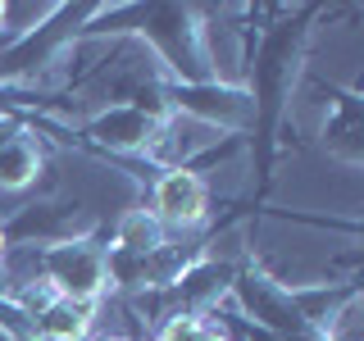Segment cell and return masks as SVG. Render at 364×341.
I'll return each mask as SVG.
<instances>
[{
    "mask_svg": "<svg viewBox=\"0 0 364 341\" xmlns=\"http://www.w3.org/2000/svg\"><path fill=\"white\" fill-rule=\"evenodd\" d=\"M323 14V5H301V9H282V18L273 28H259V37L246 50V73L242 87L250 91L255 105V123H250V155H255V210L269 196L273 182V155H278V128L287 119V100L291 87L301 77L305 64V45H310L314 18Z\"/></svg>",
    "mask_w": 364,
    "mask_h": 341,
    "instance_id": "obj_1",
    "label": "cell"
},
{
    "mask_svg": "<svg viewBox=\"0 0 364 341\" xmlns=\"http://www.w3.org/2000/svg\"><path fill=\"white\" fill-rule=\"evenodd\" d=\"M91 14H96V5H50L18 37L0 41V87L37 91V77H46L82 41V28Z\"/></svg>",
    "mask_w": 364,
    "mask_h": 341,
    "instance_id": "obj_2",
    "label": "cell"
},
{
    "mask_svg": "<svg viewBox=\"0 0 364 341\" xmlns=\"http://www.w3.org/2000/svg\"><path fill=\"white\" fill-rule=\"evenodd\" d=\"M168 114L182 119H196L205 128L223 132V136H246L255 123V105H250V91L237 82H168L159 87Z\"/></svg>",
    "mask_w": 364,
    "mask_h": 341,
    "instance_id": "obj_3",
    "label": "cell"
},
{
    "mask_svg": "<svg viewBox=\"0 0 364 341\" xmlns=\"http://www.w3.org/2000/svg\"><path fill=\"white\" fill-rule=\"evenodd\" d=\"M146 210L168 237H191L210 214V182L196 168H159L146 187Z\"/></svg>",
    "mask_w": 364,
    "mask_h": 341,
    "instance_id": "obj_4",
    "label": "cell"
},
{
    "mask_svg": "<svg viewBox=\"0 0 364 341\" xmlns=\"http://www.w3.org/2000/svg\"><path fill=\"white\" fill-rule=\"evenodd\" d=\"M328 96V119H323V151L346 159V164H364V100L360 91L323 87Z\"/></svg>",
    "mask_w": 364,
    "mask_h": 341,
    "instance_id": "obj_5",
    "label": "cell"
},
{
    "mask_svg": "<svg viewBox=\"0 0 364 341\" xmlns=\"http://www.w3.org/2000/svg\"><path fill=\"white\" fill-rule=\"evenodd\" d=\"M100 301H68V296H50L37 314H32V328H37V341H87L91 328H96Z\"/></svg>",
    "mask_w": 364,
    "mask_h": 341,
    "instance_id": "obj_6",
    "label": "cell"
},
{
    "mask_svg": "<svg viewBox=\"0 0 364 341\" xmlns=\"http://www.w3.org/2000/svg\"><path fill=\"white\" fill-rule=\"evenodd\" d=\"M41 173H46V151L28 123L0 136V191H28Z\"/></svg>",
    "mask_w": 364,
    "mask_h": 341,
    "instance_id": "obj_7",
    "label": "cell"
},
{
    "mask_svg": "<svg viewBox=\"0 0 364 341\" xmlns=\"http://www.w3.org/2000/svg\"><path fill=\"white\" fill-rule=\"evenodd\" d=\"M187 341H237V337H232V332H223V328H219V323H210V318H200V323H191Z\"/></svg>",
    "mask_w": 364,
    "mask_h": 341,
    "instance_id": "obj_8",
    "label": "cell"
},
{
    "mask_svg": "<svg viewBox=\"0 0 364 341\" xmlns=\"http://www.w3.org/2000/svg\"><path fill=\"white\" fill-rule=\"evenodd\" d=\"M9 255V237H5V223H0V259Z\"/></svg>",
    "mask_w": 364,
    "mask_h": 341,
    "instance_id": "obj_9",
    "label": "cell"
},
{
    "mask_svg": "<svg viewBox=\"0 0 364 341\" xmlns=\"http://www.w3.org/2000/svg\"><path fill=\"white\" fill-rule=\"evenodd\" d=\"M100 341H128V337H100Z\"/></svg>",
    "mask_w": 364,
    "mask_h": 341,
    "instance_id": "obj_10",
    "label": "cell"
}]
</instances>
